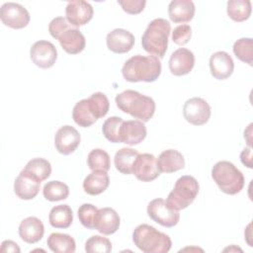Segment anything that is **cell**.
Segmentation results:
<instances>
[{"label": "cell", "instance_id": "cell-1", "mask_svg": "<svg viewBox=\"0 0 253 253\" xmlns=\"http://www.w3.org/2000/svg\"><path fill=\"white\" fill-rule=\"evenodd\" d=\"M161 62L153 55L137 54L128 58L123 68L122 74L128 82H154L161 74Z\"/></svg>", "mask_w": 253, "mask_h": 253}, {"label": "cell", "instance_id": "cell-2", "mask_svg": "<svg viewBox=\"0 0 253 253\" xmlns=\"http://www.w3.org/2000/svg\"><path fill=\"white\" fill-rule=\"evenodd\" d=\"M50 36L56 39L62 49L69 54H77L83 51L86 45V40L80 30L72 26L66 18L56 17L48 25Z\"/></svg>", "mask_w": 253, "mask_h": 253}, {"label": "cell", "instance_id": "cell-3", "mask_svg": "<svg viewBox=\"0 0 253 253\" xmlns=\"http://www.w3.org/2000/svg\"><path fill=\"white\" fill-rule=\"evenodd\" d=\"M117 107L134 119L146 123L155 113V102L151 97L134 90H126L116 96Z\"/></svg>", "mask_w": 253, "mask_h": 253}, {"label": "cell", "instance_id": "cell-4", "mask_svg": "<svg viewBox=\"0 0 253 253\" xmlns=\"http://www.w3.org/2000/svg\"><path fill=\"white\" fill-rule=\"evenodd\" d=\"M170 32L171 25L167 20L163 18L152 20L141 37L142 48L157 58H163L167 51Z\"/></svg>", "mask_w": 253, "mask_h": 253}, {"label": "cell", "instance_id": "cell-5", "mask_svg": "<svg viewBox=\"0 0 253 253\" xmlns=\"http://www.w3.org/2000/svg\"><path fill=\"white\" fill-rule=\"evenodd\" d=\"M132 241L144 253H167L172 246L171 238L167 234L146 223L134 228Z\"/></svg>", "mask_w": 253, "mask_h": 253}, {"label": "cell", "instance_id": "cell-6", "mask_svg": "<svg viewBox=\"0 0 253 253\" xmlns=\"http://www.w3.org/2000/svg\"><path fill=\"white\" fill-rule=\"evenodd\" d=\"M211 177L217 187L227 195H236L244 187L242 172L229 161H218L211 169Z\"/></svg>", "mask_w": 253, "mask_h": 253}, {"label": "cell", "instance_id": "cell-7", "mask_svg": "<svg viewBox=\"0 0 253 253\" xmlns=\"http://www.w3.org/2000/svg\"><path fill=\"white\" fill-rule=\"evenodd\" d=\"M199 183L193 176L184 175L180 177L169 193L166 203L175 211H181L188 208L199 194Z\"/></svg>", "mask_w": 253, "mask_h": 253}, {"label": "cell", "instance_id": "cell-8", "mask_svg": "<svg viewBox=\"0 0 253 253\" xmlns=\"http://www.w3.org/2000/svg\"><path fill=\"white\" fill-rule=\"evenodd\" d=\"M148 216L156 223L165 226L173 227L180 219V213L178 211L172 210L163 199H154L147 206Z\"/></svg>", "mask_w": 253, "mask_h": 253}, {"label": "cell", "instance_id": "cell-9", "mask_svg": "<svg viewBox=\"0 0 253 253\" xmlns=\"http://www.w3.org/2000/svg\"><path fill=\"white\" fill-rule=\"evenodd\" d=\"M211 109L209 103L200 97H193L187 100L183 107L185 120L194 126H203L211 118Z\"/></svg>", "mask_w": 253, "mask_h": 253}, {"label": "cell", "instance_id": "cell-10", "mask_svg": "<svg viewBox=\"0 0 253 253\" xmlns=\"http://www.w3.org/2000/svg\"><path fill=\"white\" fill-rule=\"evenodd\" d=\"M0 19L5 26L19 30L28 26L31 17L24 6L15 2H7L0 8Z\"/></svg>", "mask_w": 253, "mask_h": 253}, {"label": "cell", "instance_id": "cell-11", "mask_svg": "<svg viewBox=\"0 0 253 253\" xmlns=\"http://www.w3.org/2000/svg\"><path fill=\"white\" fill-rule=\"evenodd\" d=\"M30 56L38 67L47 69L54 65L57 58V50L52 42L48 41H38L32 45Z\"/></svg>", "mask_w": 253, "mask_h": 253}, {"label": "cell", "instance_id": "cell-12", "mask_svg": "<svg viewBox=\"0 0 253 253\" xmlns=\"http://www.w3.org/2000/svg\"><path fill=\"white\" fill-rule=\"evenodd\" d=\"M132 174L141 182L155 180L160 175L156 157L150 153L138 154L132 167Z\"/></svg>", "mask_w": 253, "mask_h": 253}, {"label": "cell", "instance_id": "cell-13", "mask_svg": "<svg viewBox=\"0 0 253 253\" xmlns=\"http://www.w3.org/2000/svg\"><path fill=\"white\" fill-rule=\"evenodd\" d=\"M81 136L76 128L71 126H63L55 133L54 145L56 150L63 155L73 153L80 144Z\"/></svg>", "mask_w": 253, "mask_h": 253}, {"label": "cell", "instance_id": "cell-14", "mask_svg": "<svg viewBox=\"0 0 253 253\" xmlns=\"http://www.w3.org/2000/svg\"><path fill=\"white\" fill-rule=\"evenodd\" d=\"M94 10L90 3L83 0H74L67 3L65 8L66 20L74 27L86 25L93 18Z\"/></svg>", "mask_w": 253, "mask_h": 253}, {"label": "cell", "instance_id": "cell-15", "mask_svg": "<svg viewBox=\"0 0 253 253\" xmlns=\"http://www.w3.org/2000/svg\"><path fill=\"white\" fill-rule=\"evenodd\" d=\"M195 65V55L187 48L181 47L176 49L170 56L169 69L175 76L189 74Z\"/></svg>", "mask_w": 253, "mask_h": 253}, {"label": "cell", "instance_id": "cell-16", "mask_svg": "<svg viewBox=\"0 0 253 253\" xmlns=\"http://www.w3.org/2000/svg\"><path fill=\"white\" fill-rule=\"evenodd\" d=\"M134 36L125 29H115L107 35L108 48L115 53H126L134 45Z\"/></svg>", "mask_w": 253, "mask_h": 253}, {"label": "cell", "instance_id": "cell-17", "mask_svg": "<svg viewBox=\"0 0 253 253\" xmlns=\"http://www.w3.org/2000/svg\"><path fill=\"white\" fill-rule=\"evenodd\" d=\"M146 137V127L138 120L124 121L120 128V142L128 145L140 143Z\"/></svg>", "mask_w": 253, "mask_h": 253}, {"label": "cell", "instance_id": "cell-18", "mask_svg": "<svg viewBox=\"0 0 253 253\" xmlns=\"http://www.w3.org/2000/svg\"><path fill=\"white\" fill-rule=\"evenodd\" d=\"M210 69L213 78L225 80L233 73L234 62L226 51H216L210 58Z\"/></svg>", "mask_w": 253, "mask_h": 253}, {"label": "cell", "instance_id": "cell-19", "mask_svg": "<svg viewBox=\"0 0 253 253\" xmlns=\"http://www.w3.org/2000/svg\"><path fill=\"white\" fill-rule=\"evenodd\" d=\"M41 182L25 171H21L14 182V192L21 200H32L40 191Z\"/></svg>", "mask_w": 253, "mask_h": 253}, {"label": "cell", "instance_id": "cell-20", "mask_svg": "<svg viewBox=\"0 0 253 253\" xmlns=\"http://www.w3.org/2000/svg\"><path fill=\"white\" fill-rule=\"evenodd\" d=\"M120 222L121 218L114 209L102 208L96 215L95 229L104 235H111L119 229Z\"/></svg>", "mask_w": 253, "mask_h": 253}, {"label": "cell", "instance_id": "cell-21", "mask_svg": "<svg viewBox=\"0 0 253 253\" xmlns=\"http://www.w3.org/2000/svg\"><path fill=\"white\" fill-rule=\"evenodd\" d=\"M44 233V226L42 220L36 216H29L23 219L19 225V235L23 241L29 244L39 242Z\"/></svg>", "mask_w": 253, "mask_h": 253}, {"label": "cell", "instance_id": "cell-22", "mask_svg": "<svg viewBox=\"0 0 253 253\" xmlns=\"http://www.w3.org/2000/svg\"><path fill=\"white\" fill-rule=\"evenodd\" d=\"M195 4L191 0H173L168 6V15L174 23H188L195 16Z\"/></svg>", "mask_w": 253, "mask_h": 253}, {"label": "cell", "instance_id": "cell-23", "mask_svg": "<svg viewBox=\"0 0 253 253\" xmlns=\"http://www.w3.org/2000/svg\"><path fill=\"white\" fill-rule=\"evenodd\" d=\"M184 166V156L176 149L164 150L157 159V167L160 173H174L183 169Z\"/></svg>", "mask_w": 253, "mask_h": 253}, {"label": "cell", "instance_id": "cell-24", "mask_svg": "<svg viewBox=\"0 0 253 253\" xmlns=\"http://www.w3.org/2000/svg\"><path fill=\"white\" fill-rule=\"evenodd\" d=\"M110 184V178L107 171L94 170L83 181L85 193L91 196H97L107 190Z\"/></svg>", "mask_w": 253, "mask_h": 253}, {"label": "cell", "instance_id": "cell-25", "mask_svg": "<svg viewBox=\"0 0 253 253\" xmlns=\"http://www.w3.org/2000/svg\"><path fill=\"white\" fill-rule=\"evenodd\" d=\"M138 154L139 153L135 149L128 147L121 148L117 151L114 157V164L116 169L125 175L132 174V167Z\"/></svg>", "mask_w": 253, "mask_h": 253}, {"label": "cell", "instance_id": "cell-26", "mask_svg": "<svg viewBox=\"0 0 253 253\" xmlns=\"http://www.w3.org/2000/svg\"><path fill=\"white\" fill-rule=\"evenodd\" d=\"M48 220L54 228H68L73 221V212L68 205L53 207L48 214Z\"/></svg>", "mask_w": 253, "mask_h": 253}, {"label": "cell", "instance_id": "cell-27", "mask_svg": "<svg viewBox=\"0 0 253 253\" xmlns=\"http://www.w3.org/2000/svg\"><path fill=\"white\" fill-rule=\"evenodd\" d=\"M46 244L48 248L55 253H73L76 249L73 237L59 232L51 233L46 240Z\"/></svg>", "mask_w": 253, "mask_h": 253}, {"label": "cell", "instance_id": "cell-28", "mask_svg": "<svg viewBox=\"0 0 253 253\" xmlns=\"http://www.w3.org/2000/svg\"><path fill=\"white\" fill-rule=\"evenodd\" d=\"M72 119L79 126L82 127H88L95 124L97 119L91 111L88 98L80 100L75 104L72 111Z\"/></svg>", "mask_w": 253, "mask_h": 253}, {"label": "cell", "instance_id": "cell-29", "mask_svg": "<svg viewBox=\"0 0 253 253\" xmlns=\"http://www.w3.org/2000/svg\"><path fill=\"white\" fill-rule=\"evenodd\" d=\"M226 11L228 17L234 22H244L251 16V2L249 0H229Z\"/></svg>", "mask_w": 253, "mask_h": 253}, {"label": "cell", "instance_id": "cell-30", "mask_svg": "<svg viewBox=\"0 0 253 253\" xmlns=\"http://www.w3.org/2000/svg\"><path fill=\"white\" fill-rule=\"evenodd\" d=\"M23 171L29 173L40 182H42L50 176L51 165L46 159L38 157L30 160L26 164Z\"/></svg>", "mask_w": 253, "mask_h": 253}, {"label": "cell", "instance_id": "cell-31", "mask_svg": "<svg viewBox=\"0 0 253 253\" xmlns=\"http://www.w3.org/2000/svg\"><path fill=\"white\" fill-rule=\"evenodd\" d=\"M42 195L49 202H57L67 199L69 195L68 186L60 181H49L42 189Z\"/></svg>", "mask_w": 253, "mask_h": 253}, {"label": "cell", "instance_id": "cell-32", "mask_svg": "<svg viewBox=\"0 0 253 253\" xmlns=\"http://www.w3.org/2000/svg\"><path fill=\"white\" fill-rule=\"evenodd\" d=\"M233 52L235 56L252 66L253 64V41L251 38H241L233 44Z\"/></svg>", "mask_w": 253, "mask_h": 253}, {"label": "cell", "instance_id": "cell-33", "mask_svg": "<svg viewBox=\"0 0 253 253\" xmlns=\"http://www.w3.org/2000/svg\"><path fill=\"white\" fill-rule=\"evenodd\" d=\"M87 164L92 171L104 170L108 172L111 166L110 156L105 150L101 148H95L89 152L87 157Z\"/></svg>", "mask_w": 253, "mask_h": 253}, {"label": "cell", "instance_id": "cell-34", "mask_svg": "<svg viewBox=\"0 0 253 253\" xmlns=\"http://www.w3.org/2000/svg\"><path fill=\"white\" fill-rule=\"evenodd\" d=\"M88 102L94 117L99 120L105 117L110 109V102L107 96L102 92L93 93L89 98Z\"/></svg>", "mask_w": 253, "mask_h": 253}, {"label": "cell", "instance_id": "cell-35", "mask_svg": "<svg viewBox=\"0 0 253 253\" xmlns=\"http://www.w3.org/2000/svg\"><path fill=\"white\" fill-rule=\"evenodd\" d=\"M124 120L120 117H111L107 119L102 126V131L104 136L111 142H120V128Z\"/></svg>", "mask_w": 253, "mask_h": 253}, {"label": "cell", "instance_id": "cell-36", "mask_svg": "<svg viewBox=\"0 0 253 253\" xmlns=\"http://www.w3.org/2000/svg\"><path fill=\"white\" fill-rule=\"evenodd\" d=\"M85 251L88 253H109L112 251V243L106 237L93 235L86 241Z\"/></svg>", "mask_w": 253, "mask_h": 253}, {"label": "cell", "instance_id": "cell-37", "mask_svg": "<svg viewBox=\"0 0 253 253\" xmlns=\"http://www.w3.org/2000/svg\"><path fill=\"white\" fill-rule=\"evenodd\" d=\"M98 210L99 209H97L92 204H83L79 207L77 215H78L79 221L84 227L88 229L95 228V219H96Z\"/></svg>", "mask_w": 253, "mask_h": 253}, {"label": "cell", "instance_id": "cell-38", "mask_svg": "<svg viewBox=\"0 0 253 253\" xmlns=\"http://www.w3.org/2000/svg\"><path fill=\"white\" fill-rule=\"evenodd\" d=\"M192 36V29L189 25H179L172 33V41L178 45L186 44Z\"/></svg>", "mask_w": 253, "mask_h": 253}, {"label": "cell", "instance_id": "cell-39", "mask_svg": "<svg viewBox=\"0 0 253 253\" xmlns=\"http://www.w3.org/2000/svg\"><path fill=\"white\" fill-rule=\"evenodd\" d=\"M123 10L130 15L139 14L143 11L146 1L145 0H118Z\"/></svg>", "mask_w": 253, "mask_h": 253}, {"label": "cell", "instance_id": "cell-40", "mask_svg": "<svg viewBox=\"0 0 253 253\" xmlns=\"http://www.w3.org/2000/svg\"><path fill=\"white\" fill-rule=\"evenodd\" d=\"M240 160L242 162L243 165H245L248 168H252L253 164H252V149L251 147H246L244 148L241 153H240Z\"/></svg>", "mask_w": 253, "mask_h": 253}, {"label": "cell", "instance_id": "cell-41", "mask_svg": "<svg viewBox=\"0 0 253 253\" xmlns=\"http://www.w3.org/2000/svg\"><path fill=\"white\" fill-rule=\"evenodd\" d=\"M0 252L1 253H6V252H13V253L17 252V253H20L21 249L19 248L18 244L15 243L14 241H12V240H5L1 244Z\"/></svg>", "mask_w": 253, "mask_h": 253}, {"label": "cell", "instance_id": "cell-42", "mask_svg": "<svg viewBox=\"0 0 253 253\" xmlns=\"http://www.w3.org/2000/svg\"><path fill=\"white\" fill-rule=\"evenodd\" d=\"M251 129H252V124H250L248 126L247 129L244 131V138H246V141H247V144H248L249 147H251V145H252V143H251V133H252Z\"/></svg>", "mask_w": 253, "mask_h": 253}]
</instances>
